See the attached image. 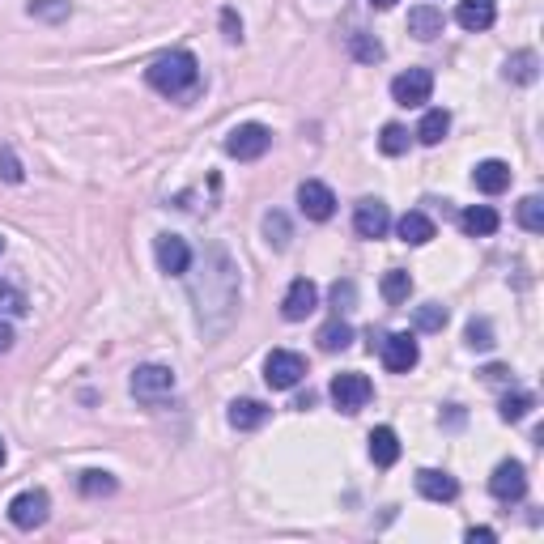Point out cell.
<instances>
[{
    "label": "cell",
    "mask_w": 544,
    "mask_h": 544,
    "mask_svg": "<svg viewBox=\"0 0 544 544\" xmlns=\"http://www.w3.org/2000/svg\"><path fill=\"white\" fill-rule=\"evenodd\" d=\"M200 272H204V277L192 281V298L200 302L196 306L200 328L226 332L230 319H234V306H238V272H234L226 251H209V255H204Z\"/></svg>",
    "instance_id": "6da1fadb"
},
{
    "label": "cell",
    "mask_w": 544,
    "mask_h": 544,
    "mask_svg": "<svg viewBox=\"0 0 544 544\" xmlns=\"http://www.w3.org/2000/svg\"><path fill=\"white\" fill-rule=\"evenodd\" d=\"M145 81L166 98H183L200 85V64L192 51H166V56H158L145 68Z\"/></svg>",
    "instance_id": "7a4b0ae2"
},
{
    "label": "cell",
    "mask_w": 544,
    "mask_h": 544,
    "mask_svg": "<svg viewBox=\"0 0 544 544\" xmlns=\"http://www.w3.org/2000/svg\"><path fill=\"white\" fill-rule=\"evenodd\" d=\"M328 396H332V404L340 408V413H362V408L370 404V396H374V383L366 379V374L345 370V374H336L332 379Z\"/></svg>",
    "instance_id": "3957f363"
},
{
    "label": "cell",
    "mask_w": 544,
    "mask_h": 544,
    "mask_svg": "<svg viewBox=\"0 0 544 544\" xmlns=\"http://www.w3.org/2000/svg\"><path fill=\"white\" fill-rule=\"evenodd\" d=\"M264 379L272 391H289V387H298L306 379V362H302V353L294 349H272L264 357Z\"/></svg>",
    "instance_id": "277c9868"
},
{
    "label": "cell",
    "mask_w": 544,
    "mask_h": 544,
    "mask_svg": "<svg viewBox=\"0 0 544 544\" xmlns=\"http://www.w3.org/2000/svg\"><path fill=\"white\" fill-rule=\"evenodd\" d=\"M51 515V498L43 489H26V493H17V498L9 502V523L13 527H22V532H34V527H43Z\"/></svg>",
    "instance_id": "5b68a950"
},
{
    "label": "cell",
    "mask_w": 544,
    "mask_h": 544,
    "mask_svg": "<svg viewBox=\"0 0 544 544\" xmlns=\"http://www.w3.org/2000/svg\"><path fill=\"white\" fill-rule=\"evenodd\" d=\"M272 145V132L264 124H238L230 136H226V153L238 162H255V158H264Z\"/></svg>",
    "instance_id": "8992f818"
},
{
    "label": "cell",
    "mask_w": 544,
    "mask_h": 544,
    "mask_svg": "<svg viewBox=\"0 0 544 544\" xmlns=\"http://www.w3.org/2000/svg\"><path fill=\"white\" fill-rule=\"evenodd\" d=\"M434 94V73L430 68H408L391 81V98L400 102V107H421V102H430Z\"/></svg>",
    "instance_id": "52a82bcc"
},
{
    "label": "cell",
    "mask_w": 544,
    "mask_h": 544,
    "mask_svg": "<svg viewBox=\"0 0 544 544\" xmlns=\"http://www.w3.org/2000/svg\"><path fill=\"white\" fill-rule=\"evenodd\" d=\"M379 357H383V366L391 374H408V370L421 362V349H417V340L408 336V332H391V336H383Z\"/></svg>",
    "instance_id": "ba28073f"
},
{
    "label": "cell",
    "mask_w": 544,
    "mask_h": 544,
    "mask_svg": "<svg viewBox=\"0 0 544 544\" xmlns=\"http://www.w3.org/2000/svg\"><path fill=\"white\" fill-rule=\"evenodd\" d=\"M175 391V370L170 366H158V362H149V366H136L132 374V396H141V400H162Z\"/></svg>",
    "instance_id": "9c48e42d"
},
{
    "label": "cell",
    "mask_w": 544,
    "mask_h": 544,
    "mask_svg": "<svg viewBox=\"0 0 544 544\" xmlns=\"http://www.w3.org/2000/svg\"><path fill=\"white\" fill-rule=\"evenodd\" d=\"M489 493H493L498 502H519V498H523V493H527V472H523L519 459H502V464L493 468Z\"/></svg>",
    "instance_id": "30bf717a"
},
{
    "label": "cell",
    "mask_w": 544,
    "mask_h": 544,
    "mask_svg": "<svg viewBox=\"0 0 544 544\" xmlns=\"http://www.w3.org/2000/svg\"><path fill=\"white\" fill-rule=\"evenodd\" d=\"M153 255H158V268L166 272V277H183V272L192 268V247H187L179 234H158L153 238Z\"/></svg>",
    "instance_id": "8fae6325"
},
{
    "label": "cell",
    "mask_w": 544,
    "mask_h": 544,
    "mask_svg": "<svg viewBox=\"0 0 544 544\" xmlns=\"http://www.w3.org/2000/svg\"><path fill=\"white\" fill-rule=\"evenodd\" d=\"M353 230L357 238H383L391 230V213H387V204L383 200H357V209H353Z\"/></svg>",
    "instance_id": "7c38bea8"
},
{
    "label": "cell",
    "mask_w": 544,
    "mask_h": 544,
    "mask_svg": "<svg viewBox=\"0 0 544 544\" xmlns=\"http://www.w3.org/2000/svg\"><path fill=\"white\" fill-rule=\"evenodd\" d=\"M298 209L311 217V221H328L336 213V196H332V187L328 183H319V179H306L298 187Z\"/></svg>",
    "instance_id": "4fadbf2b"
},
{
    "label": "cell",
    "mask_w": 544,
    "mask_h": 544,
    "mask_svg": "<svg viewBox=\"0 0 544 544\" xmlns=\"http://www.w3.org/2000/svg\"><path fill=\"white\" fill-rule=\"evenodd\" d=\"M319 306V285L315 281H306V277H298L294 285L285 289V298H281V315L289 319V323H298V319H306Z\"/></svg>",
    "instance_id": "5bb4252c"
},
{
    "label": "cell",
    "mask_w": 544,
    "mask_h": 544,
    "mask_svg": "<svg viewBox=\"0 0 544 544\" xmlns=\"http://www.w3.org/2000/svg\"><path fill=\"white\" fill-rule=\"evenodd\" d=\"M455 22L464 26L468 34H481L498 22V0H459L455 9Z\"/></svg>",
    "instance_id": "9a60e30c"
},
{
    "label": "cell",
    "mask_w": 544,
    "mask_h": 544,
    "mask_svg": "<svg viewBox=\"0 0 544 544\" xmlns=\"http://www.w3.org/2000/svg\"><path fill=\"white\" fill-rule=\"evenodd\" d=\"M472 187H476V192H485V196H502L506 187H510V166H506L502 158L476 162V170H472Z\"/></svg>",
    "instance_id": "2e32d148"
},
{
    "label": "cell",
    "mask_w": 544,
    "mask_h": 544,
    "mask_svg": "<svg viewBox=\"0 0 544 544\" xmlns=\"http://www.w3.org/2000/svg\"><path fill=\"white\" fill-rule=\"evenodd\" d=\"M417 493L430 502H455L459 498V481L451 472H438V468H421L417 472Z\"/></svg>",
    "instance_id": "e0dca14e"
},
{
    "label": "cell",
    "mask_w": 544,
    "mask_h": 544,
    "mask_svg": "<svg viewBox=\"0 0 544 544\" xmlns=\"http://www.w3.org/2000/svg\"><path fill=\"white\" fill-rule=\"evenodd\" d=\"M498 226H502V217L489 204H472V209L459 213V230L468 238H489V234H498Z\"/></svg>",
    "instance_id": "ac0fdd59"
},
{
    "label": "cell",
    "mask_w": 544,
    "mask_h": 544,
    "mask_svg": "<svg viewBox=\"0 0 544 544\" xmlns=\"http://www.w3.org/2000/svg\"><path fill=\"white\" fill-rule=\"evenodd\" d=\"M396 230H400V238H404V243H413V247H425V243H430V238L438 234V226H434V221L425 217L421 209L404 213V217L396 221Z\"/></svg>",
    "instance_id": "d6986e66"
},
{
    "label": "cell",
    "mask_w": 544,
    "mask_h": 544,
    "mask_svg": "<svg viewBox=\"0 0 544 544\" xmlns=\"http://www.w3.org/2000/svg\"><path fill=\"white\" fill-rule=\"evenodd\" d=\"M408 34H417L421 43H430L442 34V9L434 5H417V9H408Z\"/></svg>",
    "instance_id": "ffe728a7"
},
{
    "label": "cell",
    "mask_w": 544,
    "mask_h": 544,
    "mask_svg": "<svg viewBox=\"0 0 544 544\" xmlns=\"http://www.w3.org/2000/svg\"><path fill=\"white\" fill-rule=\"evenodd\" d=\"M226 421L234 425V430H260V425L268 421V404H260V400H234Z\"/></svg>",
    "instance_id": "44dd1931"
},
{
    "label": "cell",
    "mask_w": 544,
    "mask_h": 544,
    "mask_svg": "<svg viewBox=\"0 0 544 544\" xmlns=\"http://www.w3.org/2000/svg\"><path fill=\"white\" fill-rule=\"evenodd\" d=\"M370 459L379 468H391L400 459V438H396V430L391 425H379V430L370 434Z\"/></svg>",
    "instance_id": "7402d4cb"
},
{
    "label": "cell",
    "mask_w": 544,
    "mask_h": 544,
    "mask_svg": "<svg viewBox=\"0 0 544 544\" xmlns=\"http://www.w3.org/2000/svg\"><path fill=\"white\" fill-rule=\"evenodd\" d=\"M536 77H540V56H536V51H515V56L506 60V81L532 85Z\"/></svg>",
    "instance_id": "603a6c76"
},
{
    "label": "cell",
    "mask_w": 544,
    "mask_h": 544,
    "mask_svg": "<svg viewBox=\"0 0 544 544\" xmlns=\"http://www.w3.org/2000/svg\"><path fill=\"white\" fill-rule=\"evenodd\" d=\"M451 132V115L442 111V107H434V111H425L421 115V128H417V141L421 145H442V136Z\"/></svg>",
    "instance_id": "cb8c5ba5"
},
{
    "label": "cell",
    "mask_w": 544,
    "mask_h": 544,
    "mask_svg": "<svg viewBox=\"0 0 544 544\" xmlns=\"http://www.w3.org/2000/svg\"><path fill=\"white\" fill-rule=\"evenodd\" d=\"M315 340H319V349H323V353H340V349H349L353 328H349L345 319H332V323H323Z\"/></svg>",
    "instance_id": "d4e9b609"
},
{
    "label": "cell",
    "mask_w": 544,
    "mask_h": 544,
    "mask_svg": "<svg viewBox=\"0 0 544 544\" xmlns=\"http://www.w3.org/2000/svg\"><path fill=\"white\" fill-rule=\"evenodd\" d=\"M383 298L391 302V306H400V302H408V294H413V277H408L404 268H391V272H383Z\"/></svg>",
    "instance_id": "484cf974"
},
{
    "label": "cell",
    "mask_w": 544,
    "mask_h": 544,
    "mask_svg": "<svg viewBox=\"0 0 544 544\" xmlns=\"http://www.w3.org/2000/svg\"><path fill=\"white\" fill-rule=\"evenodd\" d=\"M81 493H85V498H107V493H115L119 489V481H115V476L111 472H98V468H90V472H81Z\"/></svg>",
    "instance_id": "4316f807"
},
{
    "label": "cell",
    "mask_w": 544,
    "mask_h": 544,
    "mask_svg": "<svg viewBox=\"0 0 544 544\" xmlns=\"http://www.w3.org/2000/svg\"><path fill=\"white\" fill-rule=\"evenodd\" d=\"M349 51H353V60H362V64H379L383 60V43L374 39V34H349Z\"/></svg>",
    "instance_id": "83f0119b"
},
{
    "label": "cell",
    "mask_w": 544,
    "mask_h": 544,
    "mask_svg": "<svg viewBox=\"0 0 544 544\" xmlns=\"http://www.w3.org/2000/svg\"><path fill=\"white\" fill-rule=\"evenodd\" d=\"M26 13L39 17V22H51V26H56V22H64V17L73 13V5H68V0H30Z\"/></svg>",
    "instance_id": "f1b7e54d"
},
{
    "label": "cell",
    "mask_w": 544,
    "mask_h": 544,
    "mask_svg": "<svg viewBox=\"0 0 544 544\" xmlns=\"http://www.w3.org/2000/svg\"><path fill=\"white\" fill-rule=\"evenodd\" d=\"M519 226L527 234H540L544 230V200L540 196H523L519 200Z\"/></svg>",
    "instance_id": "f546056e"
},
{
    "label": "cell",
    "mask_w": 544,
    "mask_h": 544,
    "mask_svg": "<svg viewBox=\"0 0 544 544\" xmlns=\"http://www.w3.org/2000/svg\"><path fill=\"white\" fill-rule=\"evenodd\" d=\"M442 328H447V306L438 302L417 306V332H442Z\"/></svg>",
    "instance_id": "4dcf8cb0"
},
{
    "label": "cell",
    "mask_w": 544,
    "mask_h": 544,
    "mask_svg": "<svg viewBox=\"0 0 544 544\" xmlns=\"http://www.w3.org/2000/svg\"><path fill=\"white\" fill-rule=\"evenodd\" d=\"M379 149L387 153V158H400V153L408 149V128L404 124H387L383 136H379Z\"/></svg>",
    "instance_id": "1f68e13d"
},
{
    "label": "cell",
    "mask_w": 544,
    "mask_h": 544,
    "mask_svg": "<svg viewBox=\"0 0 544 544\" xmlns=\"http://www.w3.org/2000/svg\"><path fill=\"white\" fill-rule=\"evenodd\" d=\"M0 311L17 319V315H26V311H30V302H26V294H22V289H17V285L0 281Z\"/></svg>",
    "instance_id": "d6a6232c"
},
{
    "label": "cell",
    "mask_w": 544,
    "mask_h": 544,
    "mask_svg": "<svg viewBox=\"0 0 544 544\" xmlns=\"http://www.w3.org/2000/svg\"><path fill=\"white\" fill-rule=\"evenodd\" d=\"M502 421H523L527 413H532V396L527 391H515V396H502Z\"/></svg>",
    "instance_id": "836d02e7"
},
{
    "label": "cell",
    "mask_w": 544,
    "mask_h": 544,
    "mask_svg": "<svg viewBox=\"0 0 544 544\" xmlns=\"http://www.w3.org/2000/svg\"><path fill=\"white\" fill-rule=\"evenodd\" d=\"M264 234H268V243L277 247V251L289 247V221H285L281 213H268V217H264Z\"/></svg>",
    "instance_id": "e575fe53"
},
{
    "label": "cell",
    "mask_w": 544,
    "mask_h": 544,
    "mask_svg": "<svg viewBox=\"0 0 544 544\" xmlns=\"http://www.w3.org/2000/svg\"><path fill=\"white\" fill-rule=\"evenodd\" d=\"M468 345H472V349H489V345H493V328H489L485 319H472V323H468Z\"/></svg>",
    "instance_id": "d590c367"
},
{
    "label": "cell",
    "mask_w": 544,
    "mask_h": 544,
    "mask_svg": "<svg viewBox=\"0 0 544 544\" xmlns=\"http://www.w3.org/2000/svg\"><path fill=\"white\" fill-rule=\"evenodd\" d=\"M0 175H5L9 183H22V162L13 158V149H9V145H0Z\"/></svg>",
    "instance_id": "8d00e7d4"
},
{
    "label": "cell",
    "mask_w": 544,
    "mask_h": 544,
    "mask_svg": "<svg viewBox=\"0 0 544 544\" xmlns=\"http://www.w3.org/2000/svg\"><path fill=\"white\" fill-rule=\"evenodd\" d=\"M221 30H226V39H230V43L243 39V22H238V13H234V9H221Z\"/></svg>",
    "instance_id": "74e56055"
},
{
    "label": "cell",
    "mask_w": 544,
    "mask_h": 544,
    "mask_svg": "<svg viewBox=\"0 0 544 544\" xmlns=\"http://www.w3.org/2000/svg\"><path fill=\"white\" fill-rule=\"evenodd\" d=\"M13 340H17V336H13V328H9L5 319H0V353H9V349H13Z\"/></svg>",
    "instance_id": "f35d334b"
},
{
    "label": "cell",
    "mask_w": 544,
    "mask_h": 544,
    "mask_svg": "<svg viewBox=\"0 0 544 544\" xmlns=\"http://www.w3.org/2000/svg\"><path fill=\"white\" fill-rule=\"evenodd\" d=\"M468 540H472V544H476V540H498V532H493V527H472Z\"/></svg>",
    "instance_id": "ab89813d"
},
{
    "label": "cell",
    "mask_w": 544,
    "mask_h": 544,
    "mask_svg": "<svg viewBox=\"0 0 544 544\" xmlns=\"http://www.w3.org/2000/svg\"><path fill=\"white\" fill-rule=\"evenodd\" d=\"M485 379L489 383H502L506 379V366H485Z\"/></svg>",
    "instance_id": "60d3db41"
},
{
    "label": "cell",
    "mask_w": 544,
    "mask_h": 544,
    "mask_svg": "<svg viewBox=\"0 0 544 544\" xmlns=\"http://www.w3.org/2000/svg\"><path fill=\"white\" fill-rule=\"evenodd\" d=\"M370 5H374V9H396L400 0H370Z\"/></svg>",
    "instance_id": "b9f144b4"
},
{
    "label": "cell",
    "mask_w": 544,
    "mask_h": 544,
    "mask_svg": "<svg viewBox=\"0 0 544 544\" xmlns=\"http://www.w3.org/2000/svg\"><path fill=\"white\" fill-rule=\"evenodd\" d=\"M0 468H5V442H0Z\"/></svg>",
    "instance_id": "7bdbcfd3"
},
{
    "label": "cell",
    "mask_w": 544,
    "mask_h": 544,
    "mask_svg": "<svg viewBox=\"0 0 544 544\" xmlns=\"http://www.w3.org/2000/svg\"><path fill=\"white\" fill-rule=\"evenodd\" d=\"M0 251H5V238H0Z\"/></svg>",
    "instance_id": "ee69618b"
}]
</instances>
